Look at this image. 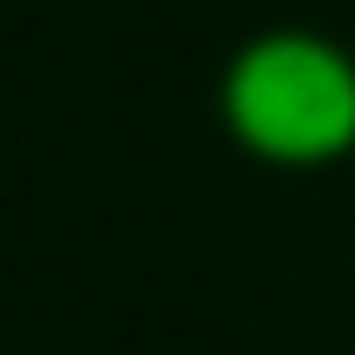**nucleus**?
Segmentation results:
<instances>
[{
    "mask_svg": "<svg viewBox=\"0 0 355 355\" xmlns=\"http://www.w3.org/2000/svg\"><path fill=\"white\" fill-rule=\"evenodd\" d=\"M349 171H355V165H349Z\"/></svg>",
    "mask_w": 355,
    "mask_h": 355,
    "instance_id": "f03ea898",
    "label": "nucleus"
},
{
    "mask_svg": "<svg viewBox=\"0 0 355 355\" xmlns=\"http://www.w3.org/2000/svg\"><path fill=\"white\" fill-rule=\"evenodd\" d=\"M217 119L257 165H355V53L309 26H270L224 60Z\"/></svg>",
    "mask_w": 355,
    "mask_h": 355,
    "instance_id": "f257e3e1",
    "label": "nucleus"
}]
</instances>
